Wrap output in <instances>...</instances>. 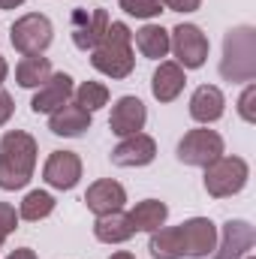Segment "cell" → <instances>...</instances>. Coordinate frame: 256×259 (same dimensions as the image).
Here are the masks:
<instances>
[{
	"instance_id": "obj_4",
	"label": "cell",
	"mask_w": 256,
	"mask_h": 259,
	"mask_svg": "<svg viewBox=\"0 0 256 259\" xmlns=\"http://www.w3.org/2000/svg\"><path fill=\"white\" fill-rule=\"evenodd\" d=\"M250 181V163L244 157H235V154H223L217 157L214 163L205 166V175H202V184H205V193L211 199H229V196H238Z\"/></svg>"
},
{
	"instance_id": "obj_34",
	"label": "cell",
	"mask_w": 256,
	"mask_h": 259,
	"mask_svg": "<svg viewBox=\"0 0 256 259\" xmlns=\"http://www.w3.org/2000/svg\"><path fill=\"white\" fill-rule=\"evenodd\" d=\"M109 259H136V256H133L130 250H118V253H112Z\"/></svg>"
},
{
	"instance_id": "obj_2",
	"label": "cell",
	"mask_w": 256,
	"mask_h": 259,
	"mask_svg": "<svg viewBox=\"0 0 256 259\" xmlns=\"http://www.w3.org/2000/svg\"><path fill=\"white\" fill-rule=\"evenodd\" d=\"M91 66L103 72L106 78H127L136 69V52H133V30L124 21H109L106 36L91 52Z\"/></svg>"
},
{
	"instance_id": "obj_5",
	"label": "cell",
	"mask_w": 256,
	"mask_h": 259,
	"mask_svg": "<svg viewBox=\"0 0 256 259\" xmlns=\"http://www.w3.org/2000/svg\"><path fill=\"white\" fill-rule=\"evenodd\" d=\"M55 39V24L42 12H27L12 21L9 27V42L18 55H42Z\"/></svg>"
},
{
	"instance_id": "obj_26",
	"label": "cell",
	"mask_w": 256,
	"mask_h": 259,
	"mask_svg": "<svg viewBox=\"0 0 256 259\" xmlns=\"http://www.w3.org/2000/svg\"><path fill=\"white\" fill-rule=\"evenodd\" d=\"M118 6L133 15V18H145V21H151V18H157L160 12H163V3L160 0H118Z\"/></svg>"
},
{
	"instance_id": "obj_36",
	"label": "cell",
	"mask_w": 256,
	"mask_h": 259,
	"mask_svg": "<svg viewBox=\"0 0 256 259\" xmlns=\"http://www.w3.org/2000/svg\"><path fill=\"white\" fill-rule=\"evenodd\" d=\"M244 259H256V256H250V253H247V256H244Z\"/></svg>"
},
{
	"instance_id": "obj_21",
	"label": "cell",
	"mask_w": 256,
	"mask_h": 259,
	"mask_svg": "<svg viewBox=\"0 0 256 259\" xmlns=\"http://www.w3.org/2000/svg\"><path fill=\"white\" fill-rule=\"evenodd\" d=\"M136 232L130 226L127 211H112V214H103L94 220V238L103 241V244H124L130 241Z\"/></svg>"
},
{
	"instance_id": "obj_33",
	"label": "cell",
	"mask_w": 256,
	"mask_h": 259,
	"mask_svg": "<svg viewBox=\"0 0 256 259\" xmlns=\"http://www.w3.org/2000/svg\"><path fill=\"white\" fill-rule=\"evenodd\" d=\"M6 75H9V64H6V61L0 58V84L6 81Z\"/></svg>"
},
{
	"instance_id": "obj_32",
	"label": "cell",
	"mask_w": 256,
	"mask_h": 259,
	"mask_svg": "<svg viewBox=\"0 0 256 259\" xmlns=\"http://www.w3.org/2000/svg\"><path fill=\"white\" fill-rule=\"evenodd\" d=\"M24 0H0V9H18Z\"/></svg>"
},
{
	"instance_id": "obj_7",
	"label": "cell",
	"mask_w": 256,
	"mask_h": 259,
	"mask_svg": "<svg viewBox=\"0 0 256 259\" xmlns=\"http://www.w3.org/2000/svg\"><path fill=\"white\" fill-rule=\"evenodd\" d=\"M226 154V145H223V136L217 130L208 127H196L187 130L178 142V160L184 166H196V169H205L208 163H214L217 157Z\"/></svg>"
},
{
	"instance_id": "obj_15",
	"label": "cell",
	"mask_w": 256,
	"mask_h": 259,
	"mask_svg": "<svg viewBox=\"0 0 256 259\" xmlns=\"http://www.w3.org/2000/svg\"><path fill=\"white\" fill-rule=\"evenodd\" d=\"M84 205H88V211L94 217H103V214H112V211H124L127 190L115 178H100V181H94L84 190Z\"/></svg>"
},
{
	"instance_id": "obj_29",
	"label": "cell",
	"mask_w": 256,
	"mask_h": 259,
	"mask_svg": "<svg viewBox=\"0 0 256 259\" xmlns=\"http://www.w3.org/2000/svg\"><path fill=\"white\" fill-rule=\"evenodd\" d=\"M160 3L169 12H196L202 6V0H160Z\"/></svg>"
},
{
	"instance_id": "obj_8",
	"label": "cell",
	"mask_w": 256,
	"mask_h": 259,
	"mask_svg": "<svg viewBox=\"0 0 256 259\" xmlns=\"http://www.w3.org/2000/svg\"><path fill=\"white\" fill-rule=\"evenodd\" d=\"M109 21L112 18H109L106 9H72V15H69L72 46L78 52H94L100 46V39L106 36Z\"/></svg>"
},
{
	"instance_id": "obj_12",
	"label": "cell",
	"mask_w": 256,
	"mask_h": 259,
	"mask_svg": "<svg viewBox=\"0 0 256 259\" xmlns=\"http://www.w3.org/2000/svg\"><path fill=\"white\" fill-rule=\"evenodd\" d=\"M42 181L55 190H72L81 181V157L75 151H52L42 166Z\"/></svg>"
},
{
	"instance_id": "obj_16",
	"label": "cell",
	"mask_w": 256,
	"mask_h": 259,
	"mask_svg": "<svg viewBox=\"0 0 256 259\" xmlns=\"http://www.w3.org/2000/svg\"><path fill=\"white\" fill-rule=\"evenodd\" d=\"M226 112V97L217 84H199L190 94V118L196 124L208 127L214 121H220Z\"/></svg>"
},
{
	"instance_id": "obj_10",
	"label": "cell",
	"mask_w": 256,
	"mask_h": 259,
	"mask_svg": "<svg viewBox=\"0 0 256 259\" xmlns=\"http://www.w3.org/2000/svg\"><path fill=\"white\" fill-rule=\"evenodd\" d=\"M181 241H184V256L190 259H208L217 247L220 229L211 217H190L181 226Z\"/></svg>"
},
{
	"instance_id": "obj_9",
	"label": "cell",
	"mask_w": 256,
	"mask_h": 259,
	"mask_svg": "<svg viewBox=\"0 0 256 259\" xmlns=\"http://www.w3.org/2000/svg\"><path fill=\"white\" fill-rule=\"evenodd\" d=\"M256 244V229L247 220H226L220 226L217 247L208 259H244Z\"/></svg>"
},
{
	"instance_id": "obj_3",
	"label": "cell",
	"mask_w": 256,
	"mask_h": 259,
	"mask_svg": "<svg viewBox=\"0 0 256 259\" xmlns=\"http://www.w3.org/2000/svg\"><path fill=\"white\" fill-rule=\"evenodd\" d=\"M220 75L226 81H241V84L256 78V30L250 24H238L226 30Z\"/></svg>"
},
{
	"instance_id": "obj_27",
	"label": "cell",
	"mask_w": 256,
	"mask_h": 259,
	"mask_svg": "<svg viewBox=\"0 0 256 259\" xmlns=\"http://www.w3.org/2000/svg\"><path fill=\"white\" fill-rule=\"evenodd\" d=\"M238 118L244 124H256V84L253 81H247L241 97H238Z\"/></svg>"
},
{
	"instance_id": "obj_22",
	"label": "cell",
	"mask_w": 256,
	"mask_h": 259,
	"mask_svg": "<svg viewBox=\"0 0 256 259\" xmlns=\"http://www.w3.org/2000/svg\"><path fill=\"white\" fill-rule=\"evenodd\" d=\"M148 250L154 259H184V241L178 226H160L148 238Z\"/></svg>"
},
{
	"instance_id": "obj_13",
	"label": "cell",
	"mask_w": 256,
	"mask_h": 259,
	"mask_svg": "<svg viewBox=\"0 0 256 259\" xmlns=\"http://www.w3.org/2000/svg\"><path fill=\"white\" fill-rule=\"evenodd\" d=\"M72 91H75V78L69 72H52L33 94L30 100V109L36 115H52L55 109H61L64 103L72 100Z\"/></svg>"
},
{
	"instance_id": "obj_25",
	"label": "cell",
	"mask_w": 256,
	"mask_h": 259,
	"mask_svg": "<svg viewBox=\"0 0 256 259\" xmlns=\"http://www.w3.org/2000/svg\"><path fill=\"white\" fill-rule=\"evenodd\" d=\"M109 88L103 84V81H81V84H75V91H72V103H78L84 112H100L103 106H109Z\"/></svg>"
},
{
	"instance_id": "obj_11",
	"label": "cell",
	"mask_w": 256,
	"mask_h": 259,
	"mask_svg": "<svg viewBox=\"0 0 256 259\" xmlns=\"http://www.w3.org/2000/svg\"><path fill=\"white\" fill-rule=\"evenodd\" d=\"M154 160H157V142L148 133L124 136L112 148V166L118 169H142V166H151Z\"/></svg>"
},
{
	"instance_id": "obj_31",
	"label": "cell",
	"mask_w": 256,
	"mask_h": 259,
	"mask_svg": "<svg viewBox=\"0 0 256 259\" xmlns=\"http://www.w3.org/2000/svg\"><path fill=\"white\" fill-rule=\"evenodd\" d=\"M6 259H36V253H33L30 247H18V250H12Z\"/></svg>"
},
{
	"instance_id": "obj_17",
	"label": "cell",
	"mask_w": 256,
	"mask_h": 259,
	"mask_svg": "<svg viewBox=\"0 0 256 259\" xmlns=\"http://www.w3.org/2000/svg\"><path fill=\"white\" fill-rule=\"evenodd\" d=\"M184 84H187V69H181L175 61H160L151 75V94L157 103H175L184 94Z\"/></svg>"
},
{
	"instance_id": "obj_18",
	"label": "cell",
	"mask_w": 256,
	"mask_h": 259,
	"mask_svg": "<svg viewBox=\"0 0 256 259\" xmlns=\"http://www.w3.org/2000/svg\"><path fill=\"white\" fill-rule=\"evenodd\" d=\"M91 124H94V115L84 112V109H81L78 103H72V100L49 115V130H52L55 136H64V139H78V136H84V133L91 130Z\"/></svg>"
},
{
	"instance_id": "obj_1",
	"label": "cell",
	"mask_w": 256,
	"mask_h": 259,
	"mask_svg": "<svg viewBox=\"0 0 256 259\" xmlns=\"http://www.w3.org/2000/svg\"><path fill=\"white\" fill-rule=\"evenodd\" d=\"M39 145L24 130H9L0 139V190H24L36 169Z\"/></svg>"
},
{
	"instance_id": "obj_14",
	"label": "cell",
	"mask_w": 256,
	"mask_h": 259,
	"mask_svg": "<svg viewBox=\"0 0 256 259\" xmlns=\"http://www.w3.org/2000/svg\"><path fill=\"white\" fill-rule=\"evenodd\" d=\"M145 124H148V109H145V103H142L139 97L127 94V97H118V100H115L112 115H109V130H112L118 139L142 133Z\"/></svg>"
},
{
	"instance_id": "obj_6",
	"label": "cell",
	"mask_w": 256,
	"mask_h": 259,
	"mask_svg": "<svg viewBox=\"0 0 256 259\" xmlns=\"http://www.w3.org/2000/svg\"><path fill=\"white\" fill-rule=\"evenodd\" d=\"M169 52L175 55V64L181 69H199L208 61L211 42H208V36L202 33L199 24L181 21L178 27L169 30Z\"/></svg>"
},
{
	"instance_id": "obj_19",
	"label": "cell",
	"mask_w": 256,
	"mask_h": 259,
	"mask_svg": "<svg viewBox=\"0 0 256 259\" xmlns=\"http://www.w3.org/2000/svg\"><path fill=\"white\" fill-rule=\"evenodd\" d=\"M127 217H130L133 232H148V235H151L154 229L166 226V220H169V205L160 202V199H142V202H136L127 211Z\"/></svg>"
},
{
	"instance_id": "obj_24",
	"label": "cell",
	"mask_w": 256,
	"mask_h": 259,
	"mask_svg": "<svg viewBox=\"0 0 256 259\" xmlns=\"http://www.w3.org/2000/svg\"><path fill=\"white\" fill-rule=\"evenodd\" d=\"M55 205H58V202H55V196L49 193V190H30V193L21 199V205H18V220L39 223V220L52 217Z\"/></svg>"
},
{
	"instance_id": "obj_20",
	"label": "cell",
	"mask_w": 256,
	"mask_h": 259,
	"mask_svg": "<svg viewBox=\"0 0 256 259\" xmlns=\"http://www.w3.org/2000/svg\"><path fill=\"white\" fill-rule=\"evenodd\" d=\"M133 46H136V52H139L142 58H148V61H163V58L169 55V30H166L163 24L148 21V24H142V27L133 33Z\"/></svg>"
},
{
	"instance_id": "obj_35",
	"label": "cell",
	"mask_w": 256,
	"mask_h": 259,
	"mask_svg": "<svg viewBox=\"0 0 256 259\" xmlns=\"http://www.w3.org/2000/svg\"><path fill=\"white\" fill-rule=\"evenodd\" d=\"M3 241H6V235H3V232H0V247H3Z\"/></svg>"
},
{
	"instance_id": "obj_23",
	"label": "cell",
	"mask_w": 256,
	"mask_h": 259,
	"mask_svg": "<svg viewBox=\"0 0 256 259\" xmlns=\"http://www.w3.org/2000/svg\"><path fill=\"white\" fill-rule=\"evenodd\" d=\"M52 61L42 55H21V61L15 64V81L18 88H39L49 75H52Z\"/></svg>"
},
{
	"instance_id": "obj_30",
	"label": "cell",
	"mask_w": 256,
	"mask_h": 259,
	"mask_svg": "<svg viewBox=\"0 0 256 259\" xmlns=\"http://www.w3.org/2000/svg\"><path fill=\"white\" fill-rule=\"evenodd\" d=\"M12 112H15V103H12V97L0 88V127H3V124H9Z\"/></svg>"
},
{
	"instance_id": "obj_28",
	"label": "cell",
	"mask_w": 256,
	"mask_h": 259,
	"mask_svg": "<svg viewBox=\"0 0 256 259\" xmlns=\"http://www.w3.org/2000/svg\"><path fill=\"white\" fill-rule=\"evenodd\" d=\"M15 229H18V211L9 202H0V232L3 235H12Z\"/></svg>"
}]
</instances>
